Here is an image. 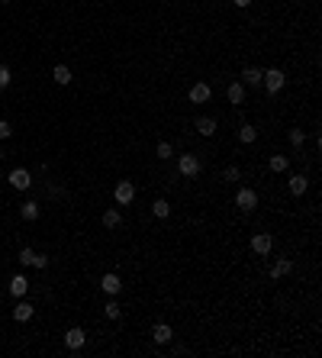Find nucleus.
Instances as JSON below:
<instances>
[{
  "instance_id": "9",
  "label": "nucleus",
  "mask_w": 322,
  "mask_h": 358,
  "mask_svg": "<svg viewBox=\"0 0 322 358\" xmlns=\"http://www.w3.org/2000/svg\"><path fill=\"white\" fill-rule=\"evenodd\" d=\"M32 313H36V307H32V303H26L23 297H20V303L13 307V320H16V323H26V320H32Z\"/></svg>"
},
{
  "instance_id": "3",
  "label": "nucleus",
  "mask_w": 322,
  "mask_h": 358,
  "mask_svg": "<svg viewBox=\"0 0 322 358\" xmlns=\"http://www.w3.org/2000/svg\"><path fill=\"white\" fill-rule=\"evenodd\" d=\"M113 197H116V204H119V207L132 204V197H135V187H132V181H119V184H116V190H113Z\"/></svg>"
},
{
  "instance_id": "17",
  "label": "nucleus",
  "mask_w": 322,
  "mask_h": 358,
  "mask_svg": "<svg viewBox=\"0 0 322 358\" xmlns=\"http://www.w3.org/2000/svg\"><path fill=\"white\" fill-rule=\"evenodd\" d=\"M197 129H200V136H213L216 133V120L213 116H200L197 120Z\"/></svg>"
},
{
  "instance_id": "10",
  "label": "nucleus",
  "mask_w": 322,
  "mask_h": 358,
  "mask_svg": "<svg viewBox=\"0 0 322 358\" xmlns=\"http://www.w3.org/2000/svg\"><path fill=\"white\" fill-rule=\"evenodd\" d=\"M210 84H203V81H200V84H194V87H190V103H206V100H210Z\"/></svg>"
},
{
  "instance_id": "31",
  "label": "nucleus",
  "mask_w": 322,
  "mask_h": 358,
  "mask_svg": "<svg viewBox=\"0 0 322 358\" xmlns=\"http://www.w3.org/2000/svg\"><path fill=\"white\" fill-rule=\"evenodd\" d=\"M32 265H36V268H42V271H45V265H49V258H45V255H36V258H32Z\"/></svg>"
},
{
  "instance_id": "20",
  "label": "nucleus",
  "mask_w": 322,
  "mask_h": 358,
  "mask_svg": "<svg viewBox=\"0 0 322 358\" xmlns=\"http://www.w3.org/2000/svg\"><path fill=\"white\" fill-rule=\"evenodd\" d=\"M245 84H251V87H258L261 84V77H264V71H261V68H245Z\"/></svg>"
},
{
  "instance_id": "7",
  "label": "nucleus",
  "mask_w": 322,
  "mask_h": 358,
  "mask_svg": "<svg viewBox=\"0 0 322 358\" xmlns=\"http://www.w3.org/2000/svg\"><path fill=\"white\" fill-rule=\"evenodd\" d=\"M152 339L158 345H168L171 339H174V329L168 326V323H155V326H152Z\"/></svg>"
},
{
  "instance_id": "24",
  "label": "nucleus",
  "mask_w": 322,
  "mask_h": 358,
  "mask_svg": "<svg viewBox=\"0 0 322 358\" xmlns=\"http://www.w3.org/2000/svg\"><path fill=\"white\" fill-rule=\"evenodd\" d=\"M303 142H306V133H303V129H290V145L300 148Z\"/></svg>"
},
{
  "instance_id": "8",
  "label": "nucleus",
  "mask_w": 322,
  "mask_h": 358,
  "mask_svg": "<svg viewBox=\"0 0 322 358\" xmlns=\"http://www.w3.org/2000/svg\"><path fill=\"white\" fill-rule=\"evenodd\" d=\"M271 246H274V239L267 232H258L255 239H251V252H258V255H267L271 252Z\"/></svg>"
},
{
  "instance_id": "25",
  "label": "nucleus",
  "mask_w": 322,
  "mask_h": 358,
  "mask_svg": "<svg viewBox=\"0 0 322 358\" xmlns=\"http://www.w3.org/2000/svg\"><path fill=\"white\" fill-rule=\"evenodd\" d=\"M103 313H107V316H110V320H119V313H123V307H119V303H116V300H110V303H107V307H103Z\"/></svg>"
},
{
  "instance_id": "26",
  "label": "nucleus",
  "mask_w": 322,
  "mask_h": 358,
  "mask_svg": "<svg viewBox=\"0 0 322 358\" xmlns=\"http://www.w3.org/2000/svg\"><path fill=\"white\" fill-rule=\"evenodd\" d=\"M32 258H36V252H32L29 246L20 249V265H23V268H26V265H32Z\"/></svg>"
},
{
  "instance_id": "33",
  "label": "nucleus",
  "mask_w": 322,
  "mask_h": 358,
  "mask_svg": "<svg viewBox=\"0 0 322 358\" xmlns=\"http://www.w3.org/2000/svg\"><path fill=\"white\" fill-rule=\"evenodd\" d=\"M0 4H10V0H0Z\"/></svg>"
},
{
  "instance_id": "4",
  "label": "nucleus",
  "mask_w": 322,
  "mask_h": 358,
  "mask_svg": "<svg viewBox=\"0 0 322 358\" xmlns=\"http://www.w3.org/2000/svg\"><path fill=\"white\" fill-rule=\"evenodd\" d=\"M236 207H239V210H255V207H258V194L251 187H242L236 194Z\"/></svg>"
},
{
  "instance_id": "11",
  "label": "nucleus",
  "mask_w": 322,
  "mask_h": 358,
  "mask_svg": "<svg viewBox=\"0 0 322 358\" xmlns=\"http://www.w3.org/2000/svg\"><path fill=\"white\" fill-rule=\"evenodd\" d=\"M100 287H103L107 294L116 297L119 291H123V281H119V274H103V277H100Z\"/></svg>"
},
{
  "instance_id": "19",
  "label": "nucleus",
  "mask_w": 322,
  "mask_h": 358,
  "mask_svg": "<svg viewBox=\"0 0 322 358\" xmlns=\"http://www.w3.org/2000/svg\"><path fill=\"white\" fill-rule=\"evenodd\" d=\"M52 77H55L58 84H71V68H68V65H55V71H52Z\"/></svg>"
},
{
  "instance_id": "27",
  "label": "nucleus",
  "mask_w": 322,
  "mask_h": 358,
  "mask_svg": "<svg viewBox=\"0 0 322 358\" xmlns=\"http://www.w3.org/2000/svg\"><path fill=\"white\" fill-rule=\"evenodd\" d=\"M155 152H158V158H171L174 148H171V142H158V148H155Z\"/></svg>"
},
{
  "instance_id": "2",
  "label": "nucleus",
  "mask_w": 322,
  "mask_h": 358,
  "mask_svg": "<svg viewBox=\"0 0 322 358\" xmlns=\"http://www.w3.org/2000/svg\"><path fill=\"white\" fill-rule=\"evenodd\" d=\"M177 168H180L184 178H197V174H200V158H197V155H180Z\"/></svg>"
},
{
  "instance_id": "16",
  "label": "nucleus",
  "mask_w": 322,
  "mask_h": 358,
  "mask_svg": "<svg viewBox=\"0 0 322 358\" xmlns=\"http://www.w3.org/2000/svg\"><path fill=\"white\" fill-rule=\"evenodd\" d=\"M26 291H29V281H26V277H23V274H16V277H13V281H10V294L16 297V300H20V297H23Z\"/></svg>"
},
{
  "instance_id": "23",
  "label": "nucleus",
  "mask_w": 322,
  "mask_h": 358,
  "mask_svg": "<svg viewBox=\"0 0 322 358\" xmlns=\"http://www.w3.org/2000/svg\"><path fill=\"white\" fill-rule=\"evenodd\" d=\"M271 171H287V165H290V158H287V155H271Z\"/></svg>"
},
{
  "instance_id": "1",
  "label": "nucleus",
  "mask_w": 322,
  "mask_h": 358,
  "mask_svg": "<svg viewBox=\"0 0 322 358\" xmlns=\"http://www.w3.org/2000/svg\"><path fill=\"white\" fill-rule=\"evenodd\" d=\"M261 84H264V91H267V94H277V91H281V87L287 84V77H284V71H277V68H274V71H264Z\"/></svg>"
},
{
  "instance_id": "13",
  "label": "nucleus",
  "mask_w": 322,
  "mask_h": 358,
  "mask_svg": "<svg viewBox=\"0 0 322 358\" xmlns=\"http://www.w3.org/2000/svg\"><path fill=\"white\" fill-rule=\"evenodd\" d=\"M225 94H229V103H236V107H239V103H245V84H242V81L229 84V91H225Z\"/></svg>"
},
{
  "instance_id": "28",
  "label": "nucleus",
  "mask_w": 322,
  "mask_h": 358,
  "mask_svg": "<svg viewBox=\"0 0 322 358\" xmlns=\"http://www.w3.org/2000/svg\"><path fill=\"white\" fill-rule=\"evenodd\" d=\"M7 84H10V68H7V65H0V91H4Z\"/></svg>"
},
{
  "instance_id": "32",
  "label": "nucleus",
  "mask_w": 322,
  "mask_h": 358,
  "mask_svg": "<svg viewBox=\"0 0 322 358\" xmlns=\"http://www.w3.org/2000/svg\"><path fill=\"white\" fill-rule=\"evenodd\" d=\"M232 4H236V7H248L251 0H232Z\"/></svg>"
},
{
  "instance_id": "18",
  "label": "nucleus",
  "mask_w": 322,
  "mask_h": 358,
  "mask_svg": "<svg viewBox=\"0 0 322 358\" xmlns=\"http://www.w3.org/2000/svg\"><path fill=\"white\" fill-rule=\"evenodd\" d=\"M255 139H258V129L251 126V123H245V126L239 129V142H245V145H251V142H255Z\"/></svg>"
},
{
  "instance_id": "29",
  "label": "nucleus",
  "mask_w": 322,
  "mask_h": 358,
  "mask_svg": "<svg viewBox=\"0 0 322 358\" xmlns=\"http://www.w3.org/2000/svg\"><path fill=\"white\" fill-rule=\"evenodd\" d=\"M222 178H225V181H239V168H236V165H229V168H225V174H222Z\"/></svg>"
},
{
  "instance_id": "5",
  "label": "nucleus",
  "mask_w": 322,
  "mask_h": 358,
  "mask_svg": "<svg viewBox=\"0 0 322 358\" xmlns=\"http://www.w3.org/2000/svg\"><path fill=\"white\" fill-rule=\"evenodd\" d=\"M7 181H10V187H16V190H29V184H32V178H29L26 168H13Z\"/></svg>"
},
{
  "instance_id": "22",
  "label": "nucleus",
  "mask_w": 322,
  "mask_h": 358,
  "mask_svg": "<svg viewBox=\"0 0 322 358\" xmlns=\"http://www.w3.org/2000/svg\"><path fill=\"white\" fill-rule=\"evenodd\" d=\"M119 220H123V216H119V210H107V213H103V226H107V229H116Z\"/></svg>"
},
{
  "instance_id": "15",
  "label": "nucleus",
  "mask_w": 322,
  "mask_h": 358,
  "mask_svg": "<svg viewBox=\"0 0 322 358\" xmlns=\"http://www.w3.org/2000/svg\"><path fill=\"white\" fill-rule=\"evenodd\" d=\"M290 271H293V261H290V258H277V261H274V268H271V274H274V277H287Z\"/></svg>"
},
{
  "instance_id": "12",
  "label": "nucleus",
  "mask_w": 322,
  "mask_h": 358,
  "mask_svg": "<svg viewBox=\"0 0 322 358\" xmlns=\"http://www.w3.org/2000/svg\"><path fill=\"white\" fill-rule=\"evenodd\" d=\"M306 187H309L306 174H293V178H290V194L293 197H303V194H306Z\"/></svg>"
},
{
  "instance_id": "30",
  "label": "nucleus",
  "mask_w": 322,
  "mask_h": 358,
  "mask_svg": "<svg viewBox=\"0 0 322 358\" xmlns=\"http://www.w3.org/2000/svg\"><path fill=\"white\" fill-rule=\"evenodd\" d=\"M10 133H13V126L7 123V120H0V139H7V136H10Z\"/></svg>"
},
{
  "instance_id": "21",
  "label": "nucleus",
  "mask_w": 322,
  "mask_h": 358,
  "mask_svg": "<svg viewBox=\"0 0 322 358\" xmlns=\"http://www.w3.org/2000/svg\"><path fill=\"white\" fill-rule=\"evenodd\" d=\"M152 213L158 216V220H164V216H171V204H168V200H155V204H152Z\"/></svg>"
},
{
  "instance_id": "14",
  "label": "nucleus",
  "mask_w": 322,
  "mask_h": 358,
  "mask_svg": "<svg viewBox=\"0 0 322 358\" xmlns=\"http://www.w3.org/2000/svg\"><path fill=\"white\" fill-rule=\"evenodd\" d=\"M20 216H23V220H26V223H32V220H39V204H36V200H26V204L20 207Z\"/></svg>"
},
{
  "instance_id": "6",
  "label": "nucleus",
  "mask_w": 322,
  "mask_h": 358,
  "mask_svg": "<svg viewBox=\"0 0 322 358\" xmlns=\"http://www.w3.org/2000/svg\"><path fill=\"white\" fill-rule=\"evenodd\" d=\"M84 342H87V333H84L81 326H71V329L65 333V345L71 348V352H74V348H81Z\"/></svg>"
}]
</instances>
